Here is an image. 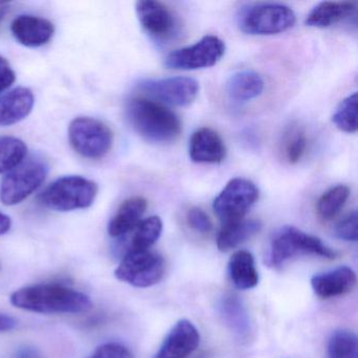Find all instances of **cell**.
I'll use <instances>...</instances> for the list:
<instances>
[{"label":"cell","instance_id":"1","mask_svg":"<svg viewBox=\"0 0 358 358\" xmlns=\"http://www.w3.org/2000/svg\"><path fill=\"white\" fill-rule=\"evenodd\" d=\"M11 303L18 309L41 314H78L91 309L85 293L62 285H35L12 293Z\"/></svg>","mask_w":358,"mask_h":358},{"label":"cell","instance_id":"2","mask_svg":"<svg viewBox=\"0 0 358 358\" xmlns=\"http://www.w3.org/2000/svg\"><path fill=\"white\" fill-rule=\"evenodd\" d=\"M127 116L133 129L148 141L171 143L181 135L179 117L164 104L144 96L127 102Z\"/></svg>","mask_w":358,"mask_h":358},{"label":"cell","instance_id":"3","mask_svg":"<svg viewBox=\"0 0 358 358\" xmlns=\"http://www.w3.org/2000/svg\"><path fill=\"white\" fill-rule=\"evenodd\" d=\"M301 255H317L334 259L337 252L324 245L320 238L306 234L294 226H284L272 236L266 263L269 267L278 269L290 259Z\"/></svg>","mask_w":358,"mask_h":358},{"label":"cell","instance_id":"4","mask_svg":"<svg viewBox=\"0 0 358 358\" xmlns=\"http://www.w3.org/2000/svg\"><path fill=\"white\" fill-rule=\"evenodd\" d=\"M98 185L80 176H68L50 184L38 196L39 204L54 211L89 208L95 202Z\"/></svg>","mask_w":358,"mask_h":358},{"label":"cell","instance_id":"5","mask_svg":"<svg viewBox=\"0 0 358 358\" xmlns=\"http://www.w3.org/2000/svg\"><path fill=\"white\" fill-rule=\"evenodd\" d=\"M49 173V164L38 156L30 157L8 173L0 184V201L6 206L24 202L36 192Z\"/></svg>","mask_w":358,"mask_h":358},{"label":"cell","instance_id":"6","mask_svg":"<svg viewBox=\"0 0 358 358\" xmlns=\"http://www.w3.org/2000/svg\"><path fill=\"white\" fill-rule=\"evenodd\" d=\"M296 22L294 11L280 3H257L240 12L241 31L250 35H274L286 32Z\"/></svg>","mask_w":358,"mask_h":358},{"label":"cell","instance_id":"7","mask_svg":"<svg viewBox=\"0 0 358 358\" xmlns=\"http://www.w3.org/2000/svg\"><path fill=\"white\" fill-rule=\"evenodd\" d=\"M69 141L73 150L83 158L98 160L112 150L114 134L98 119L78 117L70 123Z\"/></svg>","mask_w":358,"mask_h":358},{"label":"cell","instance_id":"8","mask_svg":"<svg viewBox=\"0 0 358 358\" xmlns=\"http://www.w3.org/2000/svg\"><path fill=\"white\" fill-rule=\"evenodd\" d=\"M164 273V259L150 249H129L115 270V276L119 280L136 288L155 286L162 280Z\"/></svg>","mask_w":358,"mask_h":358},{"label":"cell","instance_id":"9","mask_svg":"<svg viewBox=\"0 0 358 358\" xmlns=\"http://www.w3.org/2000/svg\"><path fill=\"white\" fill-rule=\"evenodd\" d=\"M259 192L253 182L236 178L228 182L213 202V210L222 225L244 220L249 209L259 200Z\"/></svg>","mask_w":358,"mask_h":358},{"label":"cell","instance_id":"10","mask_svg":"<svg viewBox=\"0 0 358 358\" xmlns=\"http://www.w3.org/2000/svg\"><path fill=\"white\" fill-rule=\"evenodd\" d=\"M225 50V43L222 39L207 35L194 45L171 52L164 64L167 69L178 71L210 68L221 60Z\"/></svg>","mask_w":358,"mask_h":358},{"label":"cell","instance_id":"11","mask_svg":"<svg viewBox=\"0 0 358 358\" xmlns=\"http://www.w3.org/2000/svg\"><path fill=\"white\" fill-rule=\"evenodd\" d=\"M139 90L144 97L164 106H187L198 97L200 85L189 77H169L145 81Z\"/></svg>","mask_w":358,"mask_h":358},{"label":"cell","instance_id":"12","mask_svg":"<svg viewBox=\"0 0 358 358\" xmlns=\"http://www.w3.org/2000/svg\"><path fill=\"white\" fill-rule=\"evenodd\" d=\"M200 345V333L190 320H181L169 334L152 358H187Z\"/></svg>","mask_w":358,"mask_h":358},{"label":"cell","instance_id":"13","mask_svg":"<svg viewBox=\"0 0 358 358\" xmlns=\"http://www.w3.org/2000/svg\"><path fill=\"white\" fill-rule=\"evenodd\" d=\"M356 282L355 271L348 266H341L312 276L311 286L318 297L329 299L351 292Z\"/></svg>","mask_w":358,"mask_h":358},{"label":"cell","instance_id":"14","mask_svg":"<svg viewBox=\"0 0 358 358\" xmlns=\"http://www.w3.org/2000/svg\"><path fill=\"white\" fill-rule=\"evenodd\" d=\"M142 28L156 38H166L175 28V18L171 10L159 1L142 0L136 5Z\"/></svg>","mask_w":358,"mask_h":358},{"label":"cell","instance_id":"15","mask_svg":"<svg viewBox=\"0 0 358 358\" xmlns=\"http://www.w3.org/2000/svg\"><path fill=\"white\" fill-rule=\"evenodd\" d=\"M13 36L24 47L39 48L53 38L55 28L50 20L33 15H20L11 24Z\"/></svg>","mask_w":358,"mask_h":358},{"label":"cell","instance_id":"16","mask_svg":"<svg viewBox=\"0 0 358 358\" xmlns=\"http://www.w3.org/2000/svg\"><path fill=\"white\" fill-rule=\"evenodd\" d=\"M189 156L194 162L215 164L226 157V146L219 134L209 127L198 129L190 139Z\"/></svg>","mask_w":358,"mask_h":358},{"label":"cell","instance_id":"17","mask_svg":"<svg viewBox=\"0 0 358 358\" xmlns=\"http://www.w3.org/2000/svg\"><path fill=\"white\" fill-rule=\"evenodd\" d=\"M34 95L27 87H17L0 96V127L26 119L34 106Z\"/></svg>","mask_w":358,"mask_h":358},{"label":"cell","instance_id":"18","mask_svg":"<svg viewBox=\"0 0 358 358\" xmlns=\"http://www.w3.org/2000/svg\"><path fill=\"white\" fill-rule=\"evenodd\" d=\"M224 324L240 341H248L252 333L250 316L243 301L234 294H226L219 303Z\"/></svg>","mask_w":358,"mask_h":358},{"label":"cell","instance_id":"19","mask_svg":"<svg viewBox=\"0 0 358 358\" xmlns=\"http://www.w3.org/2000/svg\"><path fill=\"white\" fill-rule=\"evenodd\" d=\"M148 208V201L142 196L127 199L119 207L115 217L108 224V234L119 238L137 227Z\"/></svg>","mask_w":358,"mask_h":358},{"label":"cell","instance_id":"20","mask_svg":"<svg viewBox=\"0 0 358 358\" xmlns=\"http://www.w3.org/2000/svg\"><path fill=\"white\" fill-rule=\"evenodd\" d=\"M357 3L352 1H324L318 3L306 18V24L313 28L324 29L355 15Z\"/></svg>","mask_w":358,"mask_h":358},{"label":"cell","instance_id":"21","mask_svg":"<svg viewBox=\"0 0 358 358\" xmlns=\"http://www.w3.org/2000/svg\"><path fill=\"white\" fill-rule=\"evenodd\" d=\"M265 83L259 73L240 71L226 81V94L236 102H247L255 99L263 93Z\"/></svg>","mask_w":358,"mask_h":358},{"label":"cell","instance_id":"22","mask_svg":"<svg viewBox=\"0 0 358 358\" xmlns=\"http://www.w3.org/2000/svg\"><path fill=\"white\" fill-rule=\"evenodd\" d=\"M228 273L234 286L241 290H249L259 284L255 257L249 251L238 250L232 255L228 263Z\"/></svg>","mask_w":358,"mask_h":358},{"label":"cell","instance_id":"23","mask_svg":"<svg viewBox=\"0 0 358 358\" xmlns=\"http://www.w3.org/2000/svg\"><path fill=\"white\" fill-rule=\"evenodd\" d=\"M261 228V222L253 219L224 225L217 236V248L223 252L231 250L259 234Z\"/></svg>","mask_w":358,"mask_h":358},{"label":"cell","instance_id":"24","mask_svg":"<svg viewBox=\"0 0 358 358\" xmlns=\"http://www.w3.org/2000/svg\"><path fill=\"white\" fill-rule=\"evenodd\" d=\"M350 196L349 187L336 185L327 190L317 202V215L324 221L334 219L347 203Z\"/></svg>","mask_w":358,"mask_h":358},{"label":"cell","instance_id":"25","mask_svg":"<svg viewBox=\"0 0 358 358\" xmlns=\"http://www.w3.org/2000/svg\"><path fill=\"white\" fill-rule=\"evenodd\" d=\"M26 143L15 137H0V175L9 173L27 156Z\"/></svg>","mask_w":358,"mask_h":358},{"label":"cell","instance_id":"26","mask_svg":"<svg viewBox=\"0 0 358 358\" xmlns=\"http://www.w3.org/2000/svg\"><path fill=\"white\" fill-rule=\"evenodd\" d=\"M162 230V221L157 215L141 220V222L135 228V234L131 238V245L129 249L148 250L159 240Z\"/></svg>","mask_w":358,"mask_h":358},{"label":"cell","instance_id":"27","mask_svg":"<svg viewBox=\"0 0 358 358\" xmlns=\"http://www.w3.org/2000/svg\"><path fill=\"white\" fill-rule=\"evenodd\" d=\"M329 358H358V341L349 330L334 331L328 341Z\"/></svg>","mask_w":358,"mask_h":358},{"label":"cell","instance_id":"28","mask_svg":"<svg viewBox=\"0 0 358 358\" xmlns=\"http://www.w3.org/2000/svg\"><path fill=\"white\" fill-rule=\"evenodd\" d=\"M357 93H353L339 103L332 116V122L339 131L347 134L357 131Z\"/></svg>","mask_w":358,"mask_h":358},{"label":"cell","instance_id":"29","mask_svg":"<svg viewBox=\"0 0 358 358\" xmlns=\"http://www.w3.org/2000/svg\"><path fill=\"white\" fill-rule=\"evenodd\" d=\"M307 148V138L299 129H292L287 134L284 143V152L290 164H296L303 158Z\"/></svg>","mask_w":358,"mask_h":358},{"label":"cell","instance_id":"30","mask_svg":"<svg viewBox=\"0 0 358 358\" xmlns=\"http://www.w3.org/2000/svg\"><path fill=\"white\" fill-rule=\"evenodd\" d=\"M335 234L337 238L347 242H356L358 238V215L357 211H353L349 215L341 220L336 227Z\"/></svg>","mask_w":358,"mask_h":358},{"label":"cell","instance_id":"31","mask_svg":"<svg viewBox=\"0 0 358 358\" xmlns=\"http://www.w3.org/2000/svg\"><path fill=\"white\" fill-rule=\"evenodd\" d=\"M87 358H135L131 352L120 343H108L98 347Z\"/></svg>","mask_w":358,"mask_h":358},{"label":"cell","instance_id":"32","mask_svg":"<svg viewBox=\"0 0 358 358\" xmlns=\"http://www.w3.org/2000/svg\"><path fill=\"white\" fill-rule=\"evenodd\" d=\"M188 225L200 234H208L213 229V223L207 213L199 207H192L186 215Z\"/></svg>","mask_w":358,"mask_h":358},{"label":"cell","instance_id":"33","mask_svg":"<svg viewBox=\"0 0 358 358\" xmlns=\"http://www.w3.org/2000/svg\"><path fill=\"white\" fill-rule=\"evenodd\" d=\"M16 80L15 72L6 58L0 56V93L9 89Z\"/></svg>","mask_w":358,"mask_h":358},{"label":"cell","instance_id":"34","mask_svg":"<svg viewBox=\"0 0 358 358\" xmlns=\"http://www.w3.org/2000/svg\"><path fill=\"white\" fill-rule=\"evenodd\" d=\"M15 358H43V356L36 348L24 345L16 352Z\"/></svg>","mask_w":358,"mask_h":358},{"label":"cell","instance_id":"35","mask_svg":"<svg viewBox=\"0 0 358 358\" xmlns=\"http://www.w3.org/2000/svg\"><path fill=\"white\" fill-rule=\"evenodd\" d=\"M17 326L15 318L7 314L0 313V333L13 330Z\"/></svg>","mask_w":358,"mask_h":358},{"label":"cell","instance_id":"36","mask_svg":"<svg viewBox=\"0 0 358 358\" xmlns=\"http://www.w3.org/2000/svg\"><path fill=\"white\" fill-rule=\"evenodd\" d=\"M12 221L9 215L0 211V236L7 234L11 229Z\"/></svg>","mask_w":358,"mask_h":358},{"label":"cell","instance_id":"37","mask_svg":"<svg viewBox=\"0 0 358 358\" xmlns=\"http://www.w3.org/2000/svg\"><path fill=\"white\" fill-rule=\"evenodd\" d=\"M9 12L8 3H0V22H3Z\"/></svg>","mask_w":358,"mask_h":358}]
</instances>
